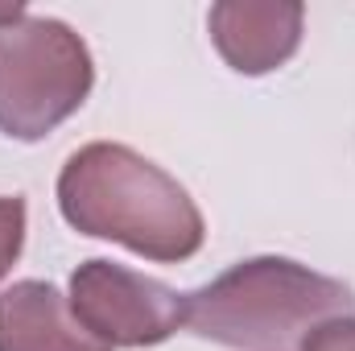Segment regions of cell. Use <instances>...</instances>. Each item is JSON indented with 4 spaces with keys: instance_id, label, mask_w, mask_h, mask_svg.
Wrapping results in <instances>:
<instances>
[{
    "instance_id": "277c9868",
    "label": "cell",
    "mask_w": 355,
    "mask_h": 351,
    "mask_svg": "<svg viewBox=\"0 0 355 351\" xmlns=\"http://www.w3.org/2000/svg\"><path fill=\"white\" fill-rule=\"evenodd\" d=\"M71 314L103 348H153L182 327V293L116 261H87L71 277Z\"/></svg>"
},
{
    "instance_id": "52a82bcc",
    "label": "cell",
    "mask_w": 355,
    "mask_h": 351,
    "mask_svg": "<svg viewBox=\"0 0 355 351\" xmlns=\"http://www.w3.org/2000/svg\"><path fill=\"white\" fill-rule=\"evenodd\" d=\"M21 244H25V203L0 198V281L21 257Z\"/></svg>"
},
{
    "instance_id": "5b68a950",
    "label": "cell",
    "mask_w": 355,
    "mask_h": 351,
    "mask_svg": "<svg viewBox=\"0 0 355 351\" xmlns=\"http://www.w3.org/2000/svg\"><path fill=\"white\" fill-rule=\"evenodd\" d=\"M302 17L306 8L293 0H223L211 8V37L227 67L265 75L297 50Z\"/></svg>"
},
{
    "instance_id": "6da1fadb",
    "label": "cell",
    "mask_w": 355,
    "mask_h": 351,
    "mask_svg": "<svg viewBox=\"0 0 355 351\" xmlns=\"http://www.w3.org/2000/svg\"><path fill=\"white\" fill-rule=\"evenodd\" d=\"M58 207L83 236L116 240L149 261H186L202 248V215L162 166L128 145L95 141L58 174Z\"/></svg>"
},
{
    "instance_id": "3957f363",
    "label": "cell",
    "mask_w": 355,
    "mask_h": 351,
    "mask_svg": "<svg viewBox=\"0 0 355 351\" xmlns=\"http://www.w3.org/2000/svg\"><path fill=\"white\" fill-rule=\"evenodd\" d=\"M95 83L83 37L50 17H21L0 29V132L37 141L58 128Z\"/></svg>"
},
{
    "instance_id": "ba28073f",
    "label": "cell",
    "mask_w": 355,
    "mask_h": 351,
    "mask_svg": "<svg viewBox=\"0 0 355 351\" xmlns=\"http://www.w3.org/2000/svg\"><path fill=\"white\" fill-rule=\"evenodd\" d=\"M302 351H355V318H335L322 323L318 331H310V339Z\"/></svg>"
},
{
    "instance_id": "7a4b0ae2",
    "label": "cell",
    "mask_w": 355,
    "mask_h": 351,
    "mask_svg": "<svg viewBox=\"0 0 355 351\" xmlns=\"http://www.w3.org/2000/svg\"><path fill=\"white\" fill-rule=\"evenodd\" d=\"M355 318V293L314 268L257 257L182 293V327L236 351H285L322 323Z\"/></svg>"
},
{
    "instance_id": "8992f818",
    "label": "cell",
    "mask_w": 355,
    "mask_h": 351,
    "mask_svg": "<svg viewBox=\"0 0 355 351\" xmlns=\"http://www.w3.org/2000/svg\"><path fill=\"white\" fill-rule=\"evenodd\" d=\"M0 351H112L91 339L46 281H17L0 293Z\"/></svg>"
},
{
    "instance_id": "9c48e42d",
    "label": "cell",
    "mask_w": 355,
    "mask_h": 351,
    "mask_svg": "<svg viewBox=\"0 0 355 351\" xmlns=\"http://www.w3.org/2000/svg\"><path fill=\"white\" fill-rule=\"evenodd\" d=\"M25 17V8L21 4H0V29H8V25H17Z\"/></svg>"
}]
</instances>
